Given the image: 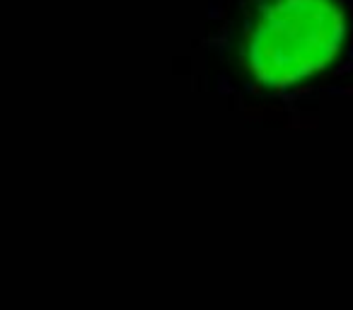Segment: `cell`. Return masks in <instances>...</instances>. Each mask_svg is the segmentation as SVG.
Returning a JSON list of instances; mask_svg holds the SVG:
<instances>
[{
    "label": "cell",
    "instance_id": "6da1fadb",
    "mask_svg": "<svg viewBox=\"0 0 353 310\" xmlns=\"http://www.w3.org/2000/svg\"><path fill=\"white\" fill-rule=\"evenodd\" d=\"M206 49L261 99H295L353 59V0H208Z\"/></svg>",
    "mask_w": 353,
    "mask_h": 310
}]
</instances>
